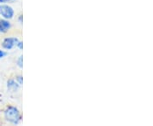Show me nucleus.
Masks as SVG:
<instances>
[{
  "label": "nucleus",
  "instance_id": "obj_1",
  "mask_svg": "<svg viewBox=\"0 0 153 126\" xmlns=\"http://www.w3.org/2000/svg\"><path fill=\"white\" fill-rule=\"evenodd\" d=\"M4 117L8 123L12 125H18L21 121V113L17 107L9 106L4 112Z\"/></svg>",
  "mask_w": 153,
  "mask_h": 126
},
{
  "label": "nucleus",
  "instance_id": "obj_2",
  "mask_svg": "<svg viewBox=\"0 0 153 126\" xmlns=\"http://www.w3.org/2000/svg\"><path fill=\"white\" fill-rule=\"evenodd\" d=\"M0 16L6 20H11L15 16L14 9L7 4H0Z\"/></svg>",
  "mask_w": 153,
  "mask_h": 126
},
{
  "label": "nucleus",
  "instance_id": "obj_3",
  "mask_svg": "<svg viewBox=\"0 0 153 126\" xmlns=\"http://www.w3.org/2000/svg\"><path fill=\"white\" fill-rule=\"evenodd\" d=\"M19 42V39L16 37H7L4 38L2 41V48L6 50H10L14 47L16 46L17 43Z\"/></svg>",
  "mask_w": 153,
  "mask_h": 126
},
{
  "label": "nucleus",
  "instance_id": "obj_4",
  "mask_svg": "<svg viewBox=\"0 0 153 126\" xmlns=\"http://www.w3.org/2000/svg\"><path fill=\"white\" fill-rule=\"evenodd\" d=\"M11 28V23L10 20H6L4 18L0 19V33H6Z\"/></svg>",
  "mask_w": 153,
  "mask_h": 126
},
{
  "label": "nucleus",
  "instance_id": "obj_5",
  "mask_svg": "<svg viewBox=\"0 0 153 126\" xmlns=\"http://www.w3.org/2000/svg\"><path fill=\"white\" fill-rule=\"evenodd\" d=\"M6 87L10 92H16L20 89V84L14 79H9L6 83Z\"/></svg>",
  "mask_w": 153,
  "mask_h": 126
},
{
  "label": "nucleus",
  "instance_id": "obj_6",
  "mask_svg": "<svg viewBox=\"0 0 153 126\" xmlns=\"http://www.w3.org/2000/svg\"><path fill=\"white\" fill-rule=\"evenodd\" d=\"M17 65L19 67H21L22 68V66H23V56L21 55L19 58H18V60H17Z\"/></svg>",
  "mask_w": 153,
  "mask_h": 126
},
{
  "label": "nucleus",
  "instance_id": "obj_7",
  "mask_svg": "<svg viewBox=\"0 0 153 126\" xmlns=\"http://www.w3.org/2000/svg\"><path fill=\"white\" fill-rule=\"evenodd\" d=\"M6 55H7V52H6L5 50L0 49V59H3V58H4Z\"/></svg>",
  "mask_w": 153,
  "mask_h": 126
},
{
  "label": "nucleus",
  "instance_id": "obj_8",
  "mask_svg": "<svg viewBox=\"0 0 153 126\" xmlns=\"http://www.w3.org/2000/svg\"><path fill=\"white\" fill-rule=\"evenodd\" d=\"M16 82L20 84V85H22V83H23V78H22V76H18L16 77Z\"/></svg>",
  "mask_w": 153,
  "mask_h": 126
},
{
  "label": "nucleus",
  "instance_id": "obj_9",
  "mask_svg": "<svg viewBox=\"0 0 153 126\" xmlns=\"http://www.w3.org/2000/svg\"><path fill=\"white\" fill-rule=\"evenodd\" d=\"M16 47H18L20 49H23V43H22V41H19L16 44Z\"/></svg>",
  "mask_w": 153,
  "mask_h": 126
},
{
  "label": "nucleus",
  "instance_id": "obj_10",
  "mask_svg": "<svg viewBox=\"0 0 153 126\" xmlns=\"http://www.w3.org/2000/svg\"><path fill=\"white\" fill-rule=\"evenodd\" d=\"M11 1H14V0H0V4H6V3H9Z\"/></svg>",
  "mask_w": 153,
  "mask_h": 126
},
{
  "label": "nucleus",
  "instance_id": "obj_11",
  "mask_svg": "<svg viewBox=\"0 0 153 126\" xmlns=\"http://www.w3.org/2000/svg\"><path fill=\"white\" fill-rule=\"evenodd\" d=\"M22 21H23L22 16H19V22H20V23H22Z\"/></svg>",
  "mask_w": 153,
  "mask_h": 126
}]
</instances>
